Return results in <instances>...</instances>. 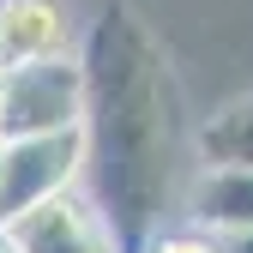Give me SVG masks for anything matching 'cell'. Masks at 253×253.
<instances>
[{"instance_id": "cell-1", "label": "cell", "mask_w": 253, "mask_h": 253, "mask_svg": "<svg viewBox=\"0 0 253 253\" xmlns=\"http://www.w3.org/2000/svg\"><path fill=\"white\" fill-rule=\"evenodd\" d=\"M103 121L97 139L109 145V199L121 205V223L145 235L157 205L169 193L175 169V115H169V79L157 67L151 42L126 12H109L97 30V73H84Z\"/></svg>"}, {"instance_id": "cell-2", "label": "cell", "mask_w": 253, "mask_h": 253, "mask_svg": "<svg viewBox=\"0 0 253 253\" xmlns=\"http://www.w3.org/2000/svg\"><path fill=\"white\" fill-rule=\"evenodd\" d=\"M84 109H90V84H84V67L73 54L0 67V145L73 133V126H84Z\"/></svg>"}, {"instance_id": "cell-3", "label": "cell", "mask_w": 253, "mask_h": 253, "mask_svg": "<svg viewBox=\"0 0 253 253\" xmlns=\"http://www.w3.org/2000/svg\"><path fill=\"white\" fill-rule=\"evenodd\" d=\"M84 163H90V133L84 126L0 145V229L18 223L24 211L73 193V181L84 175Z\"/></svg>"}, {"instance_id": "cell-4", "label": "cell", "mask_w": 253, "mask_h": 253, "mask_svg": "<svg viewBox=\"0 0 253 253\" xmlns=\"http://www.w3.org/2000/svg\"><path fill=\"white\" fill-rule=\"evenodd\" d=\"M6 235H12V253H121L115 223L79 187L37 205V211H24L18 223H6Z\"/></svg>"}, {"instance_id": "cell-5", "label": "cell", "mask_w": 253, "mask_h": 253, "mask_svg": "<svg viewBox=\"0 0 253 253\" xmlns=\"http://www.w3.org/2000/svg\"><path fill=\"white\" fill-rule=\"evenodd\" d=\"M67 48H73L67 0H0V67L67 60Z\"/></svg>"}, {"instance_id": "cell-6", "label": "cell", "mask_w": 253, "mask_h": 253, "mask_svg": "<svg viewBox=\"0 0 253 253\" xmlns=\"http://www.w3.org/2000/svg\"><path fill=\"white\" fill-rule=\"evenodd\" d=\"M187 217L199 235H241L253 229V169H217L205 163L187 187Z\"/></svg>"}, {"instance_id": "cell-7", "label": "cell", "mask_w": 253, "mask_h": 253, "mask_svg": "<svg viewBox=\"0 0 253 253\" xmlns=\"http://www.w3.org/2000/svg\"><path fill=\"white\" fill-rule=\"evenodd\" d=\"M199 151L217 169H253V97H235L217 109L199 133Z\"/></svg>"}, {"instance_id": "cell-8", "label": "cell", "mask_w": 253, "mask_h": 253, "mask_svg": "<svg viewBox=\"0 0 253 253\" xmlns=\"http://www.w3.org/2000/svg\"><path fill=\"white\" fill-rule=\"evenodd\" d=\"M145 253H217V241L199 229H169V235H151Z\"/></svg>"}, {"instance_id": "cell-9", "label": "cell", "mask_w": 253, "mask_h": 253, "mask_svg": "<svg viewBox=\"0 0 253 253\" xmlns=\"http://www.w3.org/2000/svg\"><path fill=\"white\" fill-rule=\"evenodd\" d=\"M217 241V253H253V229H241V235H211Z\"/></svg>"}, {"instance_id": "cell-10", "label": "cell", "mask_w": 253, "mask_h": 253, "mask_svg": "<svg viewBox=\"0 0 253 253\" xmlns=\"http://www.w3.org/2000/svg\"><path fill=\"white\" fill-rule=\"evenodd\" d=\"M0 253H12V235H6V229H0Z\"/></svg>"}]
</instances>
